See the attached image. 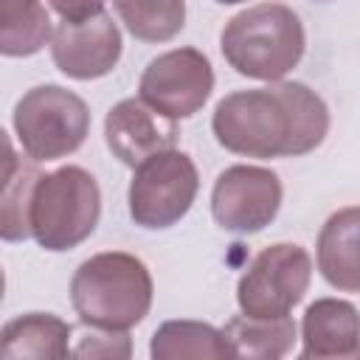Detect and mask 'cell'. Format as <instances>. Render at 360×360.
<instances>
[{
    "instance_id": "7",
    "label": "cell",
    "mask_w": 360,
    "mask_h": 360,
    "mask_svg": "<svg viewBox=\"0 0 360 360\" xmlns=\"http://www.w3.org/2000/svg\"><path fill=\"white\" fill-rule=\"evenodd\" d=\"M312 259L301 245L276 242L253 256L236 284L239 312L250 318H284L307 295Z\"/></svg>"
},
{
    "instance_id": "2",
    "label": "cell",
    "mask_w": 360,
    "mask_h": 360,
    "mask_svg": "<svg viewBox=\"0 0 360 360\" xmlns=\"http://www.w3.org/2000/svg\"><path fill=\"white\" fill-rule=\"evenodd\" d=\"M152 273L124 250H104L84 259L70 278V304L87 329L127 332L152 309Z\"/></svg>"
},
{
    "instance_id": "5",
    "label": "cell",
    "mask_w": 360,
    "mask_h": 360,
    "mask_svg": "<svg viewBox=\"0 0 360 360\" xmlns=\"http://www.w3.org/2000/svg\"><path fill=\"white\" fill-rule=\"evenodd\" d=\"M14 135L37 163L73 155L90 135V107L62 84H37L14 104Z\"/></svg>"
},
{
    "instance_id": "19",
    "label": "cell",
    "mask_w": 360,
    "mask_h": 360,
    "mask_svg": "<svg viewBox=\"0 0 360 360\" xmlns=\"http://www.w3.org/2000/svg\"><path fill=\"white\" fill-rule=\"evenodd\" d=\"M112 8L141 42H169L186 25V0H112Z\"/></svg>"
},
{
    "instance_id": "17",
    "label": "cell",
    "mask_w": 360,
    "mask_h": 360,
    "mask_svg": "<svg viewBox=\"0 0 360 360\" xmlns=\"http://www.w3.org/2000/svg\"><path fill=\"white\" fill-rule=\"evenodd\" d=\"M51 17L39 0H0L3 56H34L51 45Z\"/></svg>"
},
{
    "instance_id": "14",
    "label": "cell",
    "mask_w": 360,
    "mask_h": 360,
    "mask_svg": "<svg viewBox=\"0 0 360 360\" xmlns=\"http://www.w3.org/2000/svg\"><path fill=\"white\" fill-rule=\"evenodd\" d=\"M73 354L70 349V323L53 312H25L6 321L0 332V357H53L62 360Z\"/></svg>"
},
{
    "instance_id": "22",
    "label": "cell",
    "mask_w": 360,
    "mask_h": 360,
    "mask_svg": "<svg viewBox=\"0 0 360 360\" xmlns=\"http://www.w3.org/2000/svg\"><path fill=\"white\" fill-rule=\"evenodd\" d=\"M217 3H222V6H233V3H245V0H217Z\"/></svg>"
},
{
    "instance_id": "15",
    "label": "cell",
    "mask_w": 360,
    "mask_h": 360,
    "mask_svg": "<svg viewBox=\"0 0 360 360\" xmlns=\"http://www.w3.org/2000/svg\"><path fill=\"white\" fill-rule=\"evenodd\" d=\"M149 354L155 360H186V357H208L222 360L233 357V349L222 329L202 321H166L155 329Z\"/></svg>"
},
{
    "instance_id": "4",
    "label": "cell",
    "mask_w": 360,
    "mask_h": 360,
    "mask_svg": "<svg viewBox=\"0 0 360 360\" xmlns=\"http://www.w3.org/2000/svg\"><path fill=\"white\" fill-rule=\"evenodd\" d=\"M101 217V188L82 166H59L42 174L31 194V236L51 253L79 248Z\"/></svg>"
},
{
    "instance_id": "10",
    "label": "cell",
    "mask_w": 360,
    "mask_h": 360,
    "mask_svg": "<svg viewBox=\"0 0 360 360\" xmlns=\"http://www.w3.org/2000/svg\"><path fill=\"white\" fill-rule=\"evenodd\" d=\"M121 31L107 11L87 20H62L51 37L53 65L76 82L107 76L121 59Z\"/></svg>"
},
{
    "instance_id": "1",
    "label": "cell",
    "mask_w": 360,
    "mask_h": 360,
    "mask_svg": "<svg viewBox=\"0 0 360 360\" xmlns=\"http://www.w3.org/2000/svg\"><path fill=\"white\" fill-rule=\"evenodd\" d=\"M211 129L222 149L242 158H301L326 141L329 107L304 82H270L219 98Z\"/></svg>"
},
{
    "instance_id": "3",
    "label": "cell",
    "mask_w": 360,
    "mask_h": 360,
    "mask_svg": "<svg viewBox=\"0 0 360 360\" xmlns=\"http://www.w3.org/2000/svg\"><path fill=\"white\" fill-rule=\"evenodd\" d=\"M307 34L301 17L284 3H256L233 14L222 34L225 62L248 79L281 82L304 56Z\"/></svg>"
},
{
    "instance_id": "8",
    "label": "cell",
    "mask_w": 360,
    "mask_h": 360,
    "mask_svg": "<svg viewBox=\"0 0 360 360\" xmlns=\"http://www.w3.org/2000/svg\"><path fill=\"white\" fill-rule=\"evenodd\" d=\"M214 90V68L197 48H172L155 56L138 82V96L158 112L180 121L202 110Z\"/></svg>"
},
{
    "instance_id": "21",
    "label": "cell",
    "mask_w": 360,
    "mask_h": 360,
    "mask_svg": "<svg viewBox=\"0 0 360 360\" xmlns=\"http://www.w3.org/2000/svg\"><path fill=\"white\" fill-rule=\"evenodd\" d=\"M48 6L62 20H87L104 11V0H48Z\"/></svg>"
},
{
    "instance_id": "11",
    "label": "cell",
    "mask_w": 360,
    "mask_h": 360,
    "mask_svg": "<svg viewBox=\"0 0 360 360\" xmlns=\"http://www.w3.org/2000/svg\"><path fill=\"white\" fill-rule=\"evenodd\" d=\"M177 138V121L149 107L141 96L121 98L104 118V141L110 152L132 169L158 152L174 149Z\"/></svg>"
},
{
    "instance_id": "12",
    "label": "cell",
    "mask_w": 360,
    "mask_h": 360,
    "mask_svg": "<svg viewBox=\"0 0 360 360\" xmlns=\"http://www.w3.org/2000/svg\"><path fill=\"white\" fill-rule=\"evenodd\" d=\"M301 357L307 360H357L360 312L343 298H318L301 318Z\"/></svg>"
},
{
    "instance_id": "20",
    "label": "cell",
    "mask_w": 360,
    "mask_h": 360,
    "mask_svg": "<svg viewBox=\"0 0 360 360\" xmlns=\"http://www.w3.org/2000/svg\"><path fill=\"white\" fill-rule=\"evenodd\" d=\"M76 357H129L132 354V343L127 332H115V329H93L87 332L79 346L73 349Z\"/></svg>"
},
{
    "instance_id": "13",
    "label": "cell",
    "mask_w": 360,
    "mask_h": 360,
    "mask_svg": "<svg viewBox=\"0 0 360 360\" xmlns=\"http://www.w3.org/2000/svg\"><path fill=\"white\" fill-rule=\"evenodd\" d=\"M315 262L329 287L360 292V205L340 208L321 225Z\"/></svg>"
},
{
    "instance_id": "6",
    "label": "cell",
    "mask_w": 360,
    "mask_h": 360,
    "mask_svg": "<svg viewBox=\"0 0 360 360\" xmlns=\"http://www.w3.org/2000/svg\"><path fill=\"white\" fill-rule=\"evenodd\" d=\"M200 191V174L194 160L174 149L158 152L135 166L127 202L135 225L146 231H163L177 225L194 205Z\"/></svg>"
},
{
    "instance_id": "16",
    "label": "cell",
    "mask_w": 360,
    "mask_h": 360,
    "mask_svg": "<svg viewBox=\"0 0 360 360\" xmlns=\"http://www.w3.org/2000/svg\"><path fill=\"white\" fill-rule=\"evenodd\" d=\"M233 357H259V360H276L292 352L295 343V321L290 315L284 318H250L245 312L233 315L222 326Z\"/></svg>"
},
{
    "instance_id": "18",
    "label": "cell",
    "mask_w": 360,
    "mask_h": 360,
    "mask_svg": "<svg viewBox=\"0 0 360 360\" xmlns=\"http://www.w3.org/2000/svg\"><path fill=\"white\" fill-rule=\"evenodd\" d=\"M37 160H22L17 158L11 141L6 138V174H3V222L0 233L6 242H22L31 236V222H28V208H31V194L42 172L34 166Z\"/></svg>"
},
{
    "instance_id": "9",
    "label": "cell",
    "mask_w": 360,
    "mask_h": 360,
    "mask_svg": "<svg viewBox=\"0 0 360 360\" xmlns=\"http://www.w3.org/2000/svg\"><path fill=\"white\" fill-rule=\"evenodd\" d=\"M281 180L273 169L236 163L219 172L211 188V214L222 231L259 233L281 208Z\"/></svg>"
}]
</instances>
